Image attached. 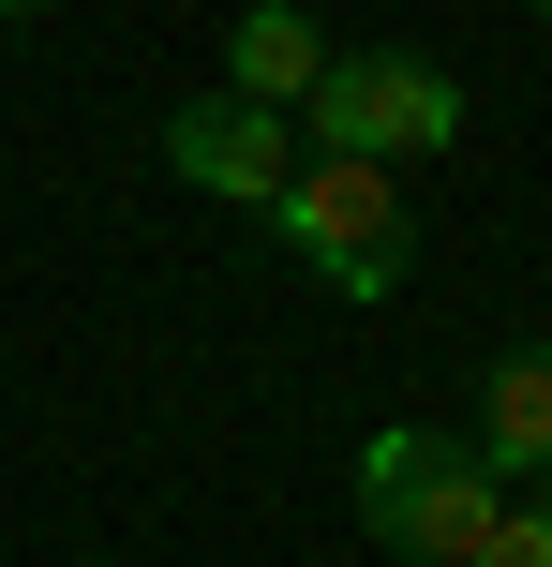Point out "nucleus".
<instances>
[{
    "instance_id": "obj_8",
    "label": "nucleus",
    "mask_w": 552,
    "mask_h": 567,
    "mask_svg": "<svg viewBox=\"0 0 552 567\" xmlns=\"http://www.w3.org/2000/svg\"><path fill=\"white\" fill-rule=\"evenodd\" d=\"M0 16H60V0H0Z\"/></svg>"
},
{
    "instance_id": "obj_2",
    "label": "nucleus",
    "mask_w": 552,
    "mask_h": 567,
    "mask_svg": "<svg viewBox=\"0 0 552 567\" xmlns=\"http://www.w3.org/2000/svg\"><path fill=\"white\" fill-rule=\"evenodd\" d=\"M269 239H284V255H314V284H344V299H404V269H418L404 179H388V165H344V150L284 165V195H269Z\"/></svg>"
},
{
    "instance_id": "obj_9",
    "label": "nucleus",
    "mask_w": 552,
    "mask_h": 567,
    "mask_svg": "<svg viewBox=\"0 0 552 567\" xmlns=\"http://www.w3.org/2000/svg\"><path fill=\"white\" fill-rule=\"evenodd\" d=\"M538 16H552V0H538Z\"/></svg>"
},
{
    "instance_id": "obj_3",
    "label": "nucleus",
    "mask_w": 552,
    "mask_h": 567,
    "mask_svg": "<svg viewBox=\"0 0 552 567\" xmlns=\"http://www.w3.org/2000/svg\"><path fill=\"white\" fill-rule=\"evenodd\" d=\"M299 105H314V150H344V165H418V150L464 135V75H434V60H404V45L329 60Z\"/></svg>"
},
{
    "instance_id": "obj_6",
    "label": "nucleus",
    "mask_w": 552,
    "mask_h": 567,
    "mask_svg": "<svg viewBox=\"0 0 552 567\" xmlns=\"http://www.w3.org/2000/svg\"><path fill=\"white\" fill-rule=\"evenodd\" d=\"M493 478H552V343H508L478 373V433H464Z\"/></svg>"
},
{
    "instance_id": "obj_5",
    "label": "nucleus",
    "mask_w": 552,
    "mask_h": 567,
    "mask_svg": "<svg viewBox=\"0 0 552 567\" xmlns=\"http://www.w3.org/2000/svg\"><path fill=\"white\" fill-rule=\"evenodd\" d=\"M329 75V30L299 16V0H239V30H225V90L239 105H269V120H299V90Z\"/></svg>"
},
{
    "instance_id": "obj_4",
    "label": "nucleus",
    "mask_w": 552,
    "mask_h": 567,
    "mask_svg": "<svg viewBox=\"0 0 552 567\" xmlns=\"http://www.w3.org/2000/svg\"><path fill=\"white\" fill-rule=\"evenodd\" d=\"M165 165L195 179V195H225V209H269V195H284V165H299V120H269V105H239V90H209V105L165 120Z\"/></svg>"
},
{
    "instance_id": "obj_1",
    "label": "nucleus",
    "mask_w": 552,
    "mask_h": 567,
    "mask_svg": "<svg viewBox=\"0 0 552 567\" xmlns=\"http://www.w3.org/2000/svg\"><path fill=\"white\" fill-rule=\"evenodd\" d=\"M493 508H508V478L464 449V433H358V523H374L404 567H464L478 538H493Z\"/></svg>"
},
{
    "instance_id": "obj_7",
    "label": "nucleus",
    "mask_w": 552,
    "mask_h": 567,
    "mask_svg": "<svg viewBox=\"0 0 552 567\" xmlns=\"http://www.w3.org/2000/svg\"><path fill=\"white\" fill-rule=\"evenodd\" d=\"M464 567H552V508H493V538H478Z\"/></svg>"
}]
</instances>
